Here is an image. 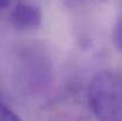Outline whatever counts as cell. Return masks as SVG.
I'll return each instance as SVG.
<instances>
[{"mask_svg": "<svg viewBox=\"0 0 122 121\" xmlns=\"http://www.w3.org/2000/svg\"><path fill=\"white\" fill-rule=\"evenodd\" d=\"M88 103L96 121H122V71H98L90 81Z\"/></svg>", "mask_w": 122, "mask_h": 121, "instance_id": "1", "label": "cell"}, {"mask_svg": "<svg viewBox=\"0 0 122 121\" xmlns=\"http://www.w3.org/2000/svg\"><path fill=\"white\" fill-rule=\"evenodd\" d=\"M43 21V14L37 5L30 2H19L10 14V23L19 31H35L39 29Z\"/></svg>", "mask_w": 122, "mask_h": 121, "instance_id": "2", "label": "cell"}, {"mask_svg": "<svg viewBox=\"0 0 122 121\" xmlns=\"http://www.w3.org/2000/svg\"><path fill=\"white\" fill-rule=\"evenodd\" d=\"M0 121H23L0 99Z\"/></svg>", "mask_w": 122, "mask_h": 121, "instance_id": "3", "label": "cell"}, {"mask_svg": "<svg viewBox=\"0 0 122 121\" xmlns=\"http://www.w3.org/2000/svg\"><path fill=\"white\" fill-rule=\"evenodd\" d=\"M113 40L115 46L122 52V19H120L113 30Z\"/></svg>", "mask_w": 122, "mask_h": 121, "instance_id": "4", "label": "cell"}, {"mask_svg": "<svg viewBox=\"0 0 122 121\" xmlns=\"http://www.w3.org/2000/svg\"><path fill=\"white\" fill-rule=\"evenodd\" d=\"M12 0H0V11H4L11 5Z\"/></svg>", "mask_w": 122, "mask_h": 121, "instance_id": "5", "label": "cell"}]
</instances>
